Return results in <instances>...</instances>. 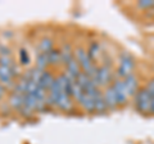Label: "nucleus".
<instances>
[{
  "label": "nucleus",
  "instance_id": "f257e3e1",
  "mask_svg": "<svg viewBox=\"0 0 154 144\" xmlns=\"http://www.w3.org/2000/svg\"><path fill=\"white\" fill-rule=\"evenodd\" d=\"M135 71V59L134 57L127 52H123L121 55H119V63L117 67V74H116V77L119 79H125L127 76L132 75Z\"/></svg>",
  "mask_w": 154,
  "mask_h": 144
},
{
  "label": "nucleus",
  "instance_id": "f03ea898",
  "mask_svg": "<svg viewBox=\"0 0 154 144\" xmlns=\"http://www.w3.org/2000/svg\"><path fill=\"white\" fill-rule=\"evenodd\" d=\"M135 105H136L137 112L143 114L150 113L152 108V94L148 92V89L144 86L137 90L136 95H135Z\"/></svg>",
  "mask_w": 154,
  "mask_h": 144
},
{
  "label": "nucleus",
  "instance_id": "7ed1b4c3",
  "mask_svg": "<svg viewBox=\"0 0 154 144\" xmlns=\"http://www.w3.org/2000/svg\"><path fill=\"white\" fill-rule=\"evenodd\" d=\"M114 77L116 76L113 75L112 70H110L107 64H104V66L98 67V71H96L95 76L91 80L94 81L95 85L98 86L99 89H102V88L104 89V88H107V86H109L110 84H112Z\"/></svg>",
  "mask_w": 154,
  "mask_h": 144
},
{
  "label": "nucleus",
  "instance_id": "20e7f679",
  "mask_svg": "<svg viewBox=\"0 0 154 144\" xmlns=\"http://www.w3.org/2000/svg\"><path fill=\"white\" fill-rule=\"evenodd\" d=\"M110 88L113 89V93L117 98V103L118 105H125L128 100V94L126 92V88H125V84H123V80L119 79V77H114V80L112 81L110 84Z\"/></svg>",
  "mask_w": 154,
  "mask_h": 144
},
{
  "label": "nucleus",
  "instance_id": "39448f33",
  "mask_svg": "<svg viewBox=\"0 0 154 144\" xmlns=\"http://www.w3.org/2000/svg\"><path fill=\"white\" fill-rule=\"evenodd\" d=\"M36 112H37V104H36L35 93H26L25 97H23V105L19 113L25 117H31Z\"/></svg>",
  "mask_w": 154,
  "mask_h": 144
},
{
  "label": "nucleus",
  "instance_id": "423d86ee",
  "mask_svg": "<svg viewBox=\"0 0 154 144\" xmlns=\"http://www.w3.org/2000/svg\"><path fill=\"white\" fill-rule=\"evenodd\" d=\"M23 97H25V93L19 92L18 89L14 88L11 94H9V99H8V105L9 108L14 112H21L22 105H23Z\"/></svg>",
  "mask_w": 154,
  "mask_h": 144
},
{
  "label": "nucleus",
  "instance_id": "0eeeda50",
  "mask_svg": "<svg viewBox=\"0 0 154 144\" xmlns=\"http://www.w3.org/2000/svg\"><path fill=\"white\" fill-rule=\"evenodd\" d=\"M73 99H72L69 93L66 92H60L59 98H58V104H57V109H59L62 112H71L73 109Z\"/></svg>",
  "mask_w": 154,
  "mask_h": 144
},
{
  "label": "nucleus",
  "instance_id": "6e6552de",
  "mask_svg": "<svg viewBox=\"0 0 154 144\" xmlns=\"http://www.w3.org/2000/svg\"><path fill=\"white\" fill-rule=\"evenodd\" d=\"M103 98H104V102L107 104V108L108 111H114V109L118 108V103H117V98L113 93V89L110 88V85L104 88L103 90Z\"/></svg>",
  "mask_w": 154,
  "mask_h": 144
},
{
  "label": "nucleus",
  "instance_id": "1a4fd4ad",
  "mask_svg": "<svg viewBox=\"0 0 154 144\" xmlns=\"http://www.w3.org/2000/svg\"><path fill=\"white\" fill-rule=\"evenodd\" d=\"M123 84H125V88H126V92L128 94V97H135L139 90V80L136 77V75L132 74L127 76V77L123 79Z\"/></svg>",
  "mask_w": 154,
  "mask_h": 144
},
{
  "label": "nucleus",
  "instance_id": "9d476101",
  "mask_svg": "<svg viewBox=\"0 0 154 144\" xmlns=\"http://www.w3.org/2000/svg\"><path fill=\"white\" fill-rule=\"evenodd\" d=\"M59 52H60V61H62V64L63 66H67L72 59H73L75 49L72 48V45L69 42H64V44L59 48Z\"/></svg>",
  "mask_w": 154,
  "mask_h": 144
},
{
  "label": "nucleus",
  "instance_id": "9b49d317",
  "mask_svg": "<svg viewBox=\"0 0 154 144\" xmlns=\"http://www.w3.org/2000/svg\"><path fill=\"white\" fill-rule=\"evenodd\" d=\"M94 109H95V113H105L108 111L107 104H105L103 98L102 89H99L94 95Z\"/></svg>",
  "mask_w": 154,
  "mask_h": 144
},
{
  "label": "nucleus",
  "instance_id": "f8f14e48",
  "mask_svg": "<svg viewBox=\"0 0 154 144\" xmlns=\"http://www.w3.org/2000/svg\"><path fill=\"white\" fill-rule=\"evenodd\" d=\"M94 94H84L82 99L80 100V107L84 109L85 112L88 113H95V109H94Z\"/></svg>",
  "mask_w": 154,
  "mask_h": 144
},
{
  "label": "nucleus",
  "instance_id": "ddd939ff",
  "mask_svg": "<svg viewBox=\"0 0 154 144\" xmlns=\"http://www.w3.org/2000/svg\"><path fill=\"white\" fill-rule=\"evenodd\" d=\"M54 81H55V76L51 74V72L49 70H45L44 71V74H42L41 76V81H40V85L44 88L46 92L50 89V86L54 84Z\"/></svg>",
  "mask_w": 154,
  "mask_h": 144
},
{
  "label": "nucleus",
  "instance_id": "4468645a",
  "mask_svg": "<svg viewBox=\"0 0 154 144\" xmlns=\"http://www.w3.org/2000/svg\"><path fill=\"white\" fill-rule=\"evenodd\" d=\"M54 49V42L50 37H42L38 42V53H44V54H49V53Z\"/></svg>",
  "mask_w": 154,
  "mask_h": 144
},
{
  "label": "nucleus",
  "instance_id": "2eb2a0df",
  "mask_svg": "<svg viewBox=\"0 0 154 144\" xmlns=\"http://www.w3.org/2000/svg\"><path fill=\"white\" fill-rule=\"evenodd\" d=\"M84 94H85L84 89L77 84V81H73V83H72V86H71V97L73 99V102L80 103V100L82 99Z\"/></svg>",
  "mask_w": 154,
  "mask_h": 144
},
{
  "label": "nucleus",
  "instance_id": "dca6fc26",
  "mask_svg": "<svg viewBox=\"0 0 154 144\" xmlns=\"http://www.w3.org/2000/svg\"><path fill=\"white\" fill-rule=\"evenodd\" d=\"M49 66V58H48V54H44V53H37L36 57V68L45 71L46 67Z\"/></svg>",
  "mask_w": 154,
  "mask_h": 144
},
{
  "label": "nucleus",
  "instance_id": "f3484780",
  "mask_svg": "<svg viewBox=\"0 0 154 144\" xmlns=\"http://www.w3.org/2000/svg\"><path fill=\"white\" fill-rule=\"evenodd\" d=\"M88 54L90 57V59L95 63V59H96V57L99 55V53H100V45H99V42H96V41H93L91 44L88 46Z\"/></svg>",
  "mask_w": 154,
  "mask_h": 144
},
{
  "label": "nucleus",
  "instance_id": "a211bd4d",
  "mask_svg": "<svg viewBox=\"0 0 154 144\" xmlns=\"http://www.w3.org/2000/svg\"><path fill=\"white\" fill-rule=\"evenodd\" d=\"M48 58H49V66H58L62 63L60 52H59V49H55V48L48 54Z\"/></svg>",
  "mask_w": 154,
  "mask_h": 144
},
{
  "label": "nucleus",
  "instance_id": "6ab92c4d",
  "mask_svg": "<svg viewBox=\"0 0 154 144\" xmlns=\"http://www.w3.org/2000/svg\"><path fill=\"white\" fill-rule=\"evenodd\" d=\"M19 62L22 66H27L30 63V55H28V52L26 49H21L19 52Z\"/></svg>",
  "mask_w": 154,
  "mask_h": 144
},
{
  "label": "nucleus",
  "instance_id": "aec40b11",
  "mask_svg": "<svg viewBox=\"0 0 154 144\" xmlns=\"http://www.w3.org/2000/svg\"><path fill=\"white\" fill-rule=\"evenodd\" d=\"M136 7L140 9H150L154 8V2L153 0H140L136 3Z\"/></svg>",
  "mask_w": 154,
  "mask_h": 144
},
{
  "label": "nucleus",
  "instance_id": "412c9836",
  "mask_svg": "<svg viewBox=\"0 0 154 144\" xmlns=\"http://www.w3.org/2000/svg\"><path fill=\"white\" fill-rule=\"evenodd\" d=\"M5 93H7V89L0 84V102H2V100L4 99V97H5Z\"/></svg>",
  "mask_w": 154,
  "mask_h": 144
},
{
  "label": "nucleus",
  "instance_id": "4be33fe9",
  "mask_svg": "<svg viewBox=\"0 0 154 144\" xmlns=\"http://www.w3.org/2000/svg\"><path fill=\"white\" fill-rule=\"evenodd\" d=\"M150 113L154 114V94H153V97H152V108H150Z\"/></svg>",
  "mask_w": 154,
  "mask_h": 144
},
{
  "label": "nucleus",
  "instance_id": "5701e85b",
  "mask_svg": "<svg viewBox=\"0 0 154 144\" xmlns=\"http://www.w3.org/2000/svg\"><path fill=\"white\" fill-rule=\"evenodd\" d=\"M153 81H154V77H153Z\"/></svg>",
  "mask_w": 154,
  "mask_h": 144
}]
</instances>
